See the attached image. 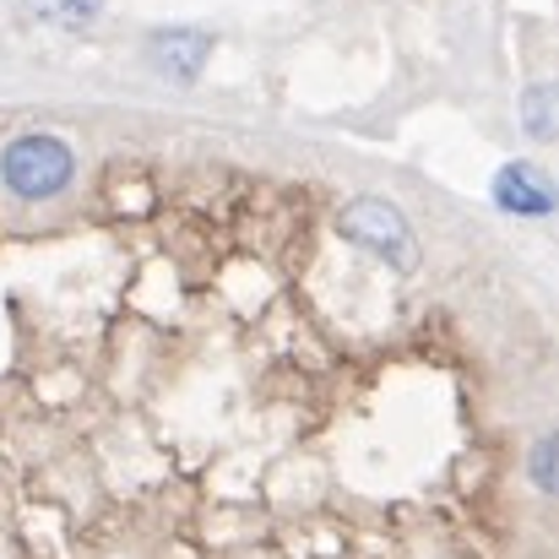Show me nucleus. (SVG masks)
Here are the masks:
<instances>
[{"label": "nucleus", "instance_id": "7", "mask_svg": "<svg viewBox=\"0 0 559 559\" xmlns=\"http://www.w3.org/2000/svg\"><path fill=\"white\" fill-rule=\"evenodd\" d=\"M533 484H538V489H555V440H549V435H544L538 451H533Z\"/></svg>", "mask_w": 559, "mask_h": 559}, {"label": "nucleus", "instance_id": "4", "mask_svg": "<svg viewBox=\"0 0 559 559\" xmlns=\"http://www.w3.org/2000/svg\"><path fill=\"white\" fill-rule=\"evenodd\" d=\"M206 55H212V38L195 33V27H169V33L153 38V60H158V71H169L175 82H195L201 66H206Z\"/></svg>", "mask_w": 559, "mask_h": 559}, {"label": "nucleus", "instance_id": "5", "mask_svg": "<svg viewBox=\"0 0 559 559\" xmlns=\"http://www.w3.org/2000/svg\"><path fill=\"white\" fill-rule=\"evenodd\" d=\"M27 11H33L38 22H49V27L82 33V27H93V22H98L104 0H27Z\"/></svg>", "mask_w": 559, "mask_h": 559}, {"label": "nucleus", "instance_id": "2", "mask_svg": "<svg viewBox=\"0 0 559 559\" xmlns=\"http://www.w3.org/2000/svg\"><path fill=\"white\" fill-rule=\"evenodd\" d=\"M337 228L354 239V245H365L374 255H385L391 266H413V234H407V223H402V212L391 206V201H374V195H359V201H348L343 206V217H337Z\"/></svg>", "mask_w": 559, "mask_h": 559}, {"label": "nucleus", "instance_id": "1", "mask_svg": "<svg viewBox=\"0 0 559 559\" xmlns=\"http://www.w3.org/2000/svg\"><path fill=\"white\" fill-rule=\"evenodd\" d=\"M71 175H76V158H71V147H66L60 136H49V131L16 136V142L0 153V180H5L11 195H22V201H49V195H60V190L71 186Z\"/></svg>", "mask_w": 559, "mask_h": 559}, {"label": "nucleus", "instance_id": "3", "mask_svg": "<svg viewBox=\"0 0 559 559\" xmlns=\"http://www.w3.org/2000/svg\"><path fill=\"white\" fill-rule=\"evenodd\" d=\"M495 201H500L506 212H516V217H549V212H555V186H549V175L533 169V164H506V169L495 175Z\"/></svg>", "mask_w": 559, "mask_h": 559}, {"label": "nucleus", "instance_id": "6", "mask_svg": "<svg viewBox=\"0 0 559 559\" xmlns=\"http://www.w3.org/2000/svg\"><path fill=\"white\" fill-rule=\"evenodd\" d=\"M522 115H527V131H533V136H555V93H549V82L527 87Z\"/></svg>", "mask_w": 559, "mask_h": 559}]
</instances>
